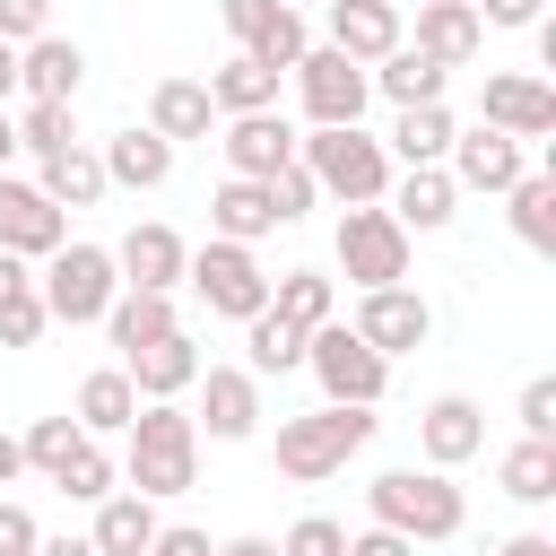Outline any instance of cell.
<instances>
[{
  "label": "cell",
  "instance_id": "cell-5",
  "mask_svg": "<svg viewBox=\"0 0 556 556\" xmlns=\"http://www.w3.org/2000/svg\"><path fill=\"white\" fill-rule=\"evenodd\" d=\"M182 287L217 313V321H252V313H269V269H261V252L252 243H200L191 261H182Z\"/></svg>",
  "mask_w": 556,
  "mask_h": 556
},
{
  "label": "cell",
  "instance_id": "cell-31",
  "mask_svg": "<svg viewBox=\"0 0 556 556\" xmlns=\"http://www.w3.org/2000/svg\"><path fill=\"white\" fill-rule=\"evenodd\" d=\"M269 313L295 321V330H321V321H339V278L330 269H278L269 278Z\"/></svg>",
  "mask_w": 556,
  "mask_h": 556
},
{
  "label": "cell",
  "instance_id": "cell-46",
  "mask_svg": "<svg viewBox=\"0 0 556 556\" xmlns=\"http://www.w3.org/2000/svg\"><path fill=\"white\" fill-rule=\"evenodd\" d=\"M217 17H226V35H235V52H243V43L278 17V0H217Z\"/></svg>",
  "mask_w": 556,
  "mask_h": 556
},
{
  "label": "cell",
  "instance_id": "cell-48",
  "mask_svg": "<svg viewBox=\"0 0 556 556\" xmlns=\"http://www.w3.org/2000/svg\"><path fill=\"white\" fill-rule=\"evenodd\" d=\"M148 556H217V539H208V530H191V521H165V530L148 539Z\"/></svg>",
  "mask_w": 556,
  "mask_h": 556
},
{
  "label": "cell",
  "instance_id": "cell-6",
  "mask_svg": "<svg viewBox=\"0 0 556 556\" xmlns=\"http://www.w3.org/2000/svg\"><path fill=\"white\" fill-rule=\"evenodd\" d=\"M35 295H43L52 321L87 330V321H104V304L122 295V269H113L104 243H61V252L43 261V278H35Z\"/></svg>",
  "mask_w": 556,
  "mask_h": 556
},
{
  "label": "cell",
  "instance_id": "cell-55",
  "mask_svg": "<svg viewBox=\"0 0 556 556\" xmlns=\"http://www.w3.org/2000/svg\"><path fill=\"white\" fill-rule=\"evenodd\" d=\"M217 556H278V539H261V530H243V539H226Z\"/></svg>",
  "mask_w": 556,
  "mask_h": 556
},
{
  "label": "cell",
  "instance_id": "cell-30",
  "mask_svg": "<svg viewBox=\"0 0 556 556\" xmlns=\"http://www.w3.org/2000/svg\"><path fill=\"white\" fill-rule=\"evenodd\" d=\"M70 417H78V434H96V443H104V434H130V417H139L130 374H122V365H96V374L78 382V408H70Z\"/></svg>",
  "mask_w": 556,
  "mask_h": 556
},
{
  "label": "cell",
  "instance_id": "cell-42",
  "mask_svg": "<svg viewBox=\"0 0 556 556\" xmlns=\"http://www.w3.org/2000/svg\"><path fill=\"white\" fill-rule=\"evenodd\" d=\"M261 191H269V208H278V226H295V217H313V200H321L304 165H278V174H269Z\"/></svg>",
  "mask_w": 556,
  "mask_h": 556
},
{
  "label": "cell",
  "instance_id": "cell-17",
  "mask_svg": "<svg viewBox=\"0 0 556 556\" xmlns=\"http://www.w3.org/2000/svg\"><path fill=\"white\" fill-rule=\"evenodd\" d=\"M382 208L400 217V235L417 243V235H443L452 217H460V191H452V174L443 165H400L391 174V191H382Z\"/></svg>",
  "mask_w": 556,
  "mask_h": 556
},
{
  "label": "cell",
  "instance_id": "cell-33",
  "mask_svg": "<svg viewBox=\"0 0 556 556\" xmlns=\"http://www.w3.org/2000/svg\"><path fill=\"white\" fill-rule=\"evenodd\" d=\"M200 87H208V104H217V122H235V113H278V78H269L261 61H243V52H235L226 70H208Z\"/></svg>",
  "mask_w": 556,
  "mask_h": 556
},
{
  "label": "cell",
  "instance_id": "cell-28",
  "mask_svg": "<svg viewBox=\"0 0 556 556\" xmlns=\"http://www.w3.org/2000/svg\"><path fill=\"white\" fill-rule=\"evenodd\" d=\"M35 191H43V200H52L61 217H70V208H96V200H104L113 182H104V156H96V148L78 139V148H61V156H43V174H35Z\"/></svg>",
  "mask_w": 556,
  "mask_h": 556
},
{
  "label": "cell",
  "instance_id": "cell-9",
  "mask_svg": "<svg viewBox=\"0 0 556 556\" xmlns=\"http://www.w3.org/2000/svg\"><path fill=\"white\" fill-rule=\"evenodd\" d=\"M287 78H295V96H304V122H313V130H356V122H365V104H374L365 70H356L348 52H330V43H313Z\"/></svg>",
  "mask_w": 556,
  "mask_h": 556
},
{
  "label": "cell",
  "instance_id": "cell-37",
  "mask_svg": "<svg viewBox=\"0 0 556 556\" xmlns=\"http://www.w3.org/2000/svg\"><path fill=\"white\" fill-rule=\"evenodd\" d=\"M52 486H61L70 504H104V495L122 486V460H113V452H104V443L87 434V443H78V452H70V460L52 469Z\"/></svg>",
  "mask_w": 556,
  "mask_h": 556
},
{
  "label": "cell",
  "instance_id": "cell-25",
  "mask_svg": "<svg viewBox=\"0 0 556 556\" xmlns=\"http://www.w3.org/2000/svg\"><path fill=\"white\" fill-rule=\"evenodd\" d=\"M452 130H460L452 104H408V113L391 122V139H382L391 174H400V165H443V156H452Z\"/></svg>",
  "mask_w": 556,
  "mask_h": 556
},
{
  "label": "cell",
  "instance_id": "cell-52",
  "mask_svg": "<svg viewBox=\"0 0 556 556\" xmlns=\"http://www.w3.org/2000/svg\"><path fill=\"white\" fill-rule=\"evenodd\" d=\"M17 478H26V452H17V434L0 426V486H17Z\"/></svg>",
  "mask_w": 556,
  "mask_h": 556
},
{
  "label": "cell",
  "instance_id": "cell-35",
  "mask_svg": "<svg viewBox=\"0 0 556 556\" xmlns=\"http://www.w3.org/2000/svg\"><path fill=\"white\" fill-rule=\"evenodd\" d=\"M495 486L513 495V504H556V443H539V434H521L504 460H495Z\"/></svg>",
  "mask_w": 556,
  "mask_h": 556
},
{
  "label": "cell",
  "instance_id": "cell-13",
  "mask_svg": "<svg viewBox=\"0 0 556 556\" xmlns=\"http://www.w3.org/2000/svg\"><path fill=\"white\" fill-rule=\"evenodd\" d=\"M200 434L208 443H252L261 434V374H243V365H200Z\"/></svg>",
  "mask_w": 556,
  "mask_h": 556
},
{
  "label": "cell",
  "instance_id": "cell-1",
  "mask_svg": "<svg viewBox=\"0 0 556 556\" xmlns=\"http://www.w3.org/2000/svg\"><path fill=\"white\" fill-rule=\"evenodd\" d=\"M191 478H200V426L182 417V400H139L122 434V486L165 504V495H191Z\"/></svg>",
  "mask_w": 556,
  "mask_h": 556
},
{
  "label": "cell",
  "instance_id": "cell-32",
  "mask_svg": "<svg viewBox=\"0 0 556 556\" xmlns=\"http://www.w3.org/2000/svg\"><path fill=\"white\" fill-rule=\"evenodd\" d=\"M165 330H182L174 321V295H148V287H122L113 304H104V339L130 356V348H148V339H165Z\"/></svg>",
  "mask_w": 556,
  "mask_h": 556
},
{
  "label": "cell",
  "instance_id": "cell-44",
  "mask_svg": "<svg viewBox=\"0 0 556 556\" xmlns=\"http://www.w3.org/2000/svg\"><path fill=\"white\" fill-rule=\"evenodd\" d=\"M513 417H521V434L556 443V374H530V382H521V408H513Z\"/></svg>",
  "mask_w": 556,
  "mask_h": 556
},
{
  "label": "cell",
  "instance_id": "cell-49",
  "mask_svg": "<svg viewBox=\"0 0 556 556\" xmlns=\"http://www.w3.org/2000/svg\"><path fill=\"white\" fill-rule=\"evenodd\" d=\"M478 9V26H539L547 17V0H469Z\"/></svg>",
  "mask_w": 556,
  "mask_h": 556
},
{
  "label": "cell",
  "instance_id": "cell-11",
  "mask_svg": "<svg viewBox=\"0 0 556 556\" xmlns=\"http://www.w3.org/2000/svg\"><path fill=\"white\" fill-rule=\"evenodd\" d=\"M478 122L530 148V139H547V130H556V87H547L539 70H495V78L478 87Z\"/></svg>",
  "mask_w": 556,
  "mask_h": 556
},
{
  "label": "cell",
  "instance_id": "cell-22",
  "mask_svg": "<svg viewBox=\"0 0 556 556\" xmlns=\"http://www.w3.org/2000/svg\"><path fill=\"white\" fill-rule=\"evenodd\" d=\"M478 43H486V26H478V9H469V0H417V52H426V61L469 70V61H478Z\"/></svg>",
  "mask_w": 556,
  "mask_h": 556
},
{
  "label": "cell",
  "instance_id": "cell-29",
  "mask_svg": "<svg viewBox=\"0 0 556 556\" xmlns=\"http://www.w3.org/2000/svg\"><path fill=\"white\" fill-rule=\"evenodd\" d=\"M208 235H217V243H261V235H278V208H269V191L226 174V182L208 191Z\"/></svg>",
  "mask_w": 556,
  "mask_h": 556
},
{
  "label": "cell",
  "instance_id": "cell-50",
  "mask_svg": "<svg viewBox=\"0 0 556 556\" xmlns=\"http://www.w3.org/2000/svg\"><path fill=\"white\" fill-rule=\"evenodd\" d=\"M348 556H417V547H408L400 530H374V521H365V530H348Z\"/></svg>",
  "mask_w": 556,
  "mask_h": 556
},
{
  "label": "cell",
  "instance_id": "cell-16",
  "mask_svg": "<svg viewBox=\"0 0 556 556\" xmlns=\"http://www.w3.org/2000/svg\"><path fill=\"white\" fill-rule=\"evenodd\" d=\"M61 243H70V217H61L35 182H9V174H0V252H9V261H52Z\"/></svg>",
  "mask_w": 556,
  "mask_h": 556
},
{
  "label": "cell",
  "instance_id": "cell-51",
  "mask_svg": "<svg viewBox=\"0 0 556 556\" xmlns=\"http://www.w3.org/2000/svg\"><path fill=\"white\" fill-rule=\"evenodd\" d=\"M495 556H556V539H547V530H513Z\"/></svg>",
  "mask_w": 556,
  "mask_h": 556
},
{
  "label": "cell",
  "instance_id": "cell-36",
  "mask_svg": "<svg viewBox=\"0 0 556 556\" xmlns=\"http://www.w3.org/2000/svg\"><path fill=\"white\" fill-rule=\"evenodd\" d=\"M304 339H313V330H295V321H278V313H252V321H243V374H295V365H304Z\"/></svg>",
  "mask_w": 556,
  "mask_h": 556
},
{
  "label": "cell",
  "instance_id": "cell-10",
  "mask_svg": "<svg viewBox=\"0 0 556 556\" xmlns=\"http://www.w3.org/2000/svg\"><path fill=\"white\" fill-rule=\"evenodd\" d=\"M348 330L391 365V356H408V348H426V339H434V304H426L417 287H365V295H356V313H348Z\"/></svg>",
  "mask_w": 556,
  "mask_h": 556
},
{
  "label": "cell",
  "instance_id": "cell-47",
  "mask_svg": "<svg viewBox=\"0 0 556 556\" xmlns=\"http://www.w3.org/2000/svg\"><path fill=\"white\" fill-rule=\"evenodd\" d=\"M35 539H43V521H35L26 504L0 495V556H35Z\"/></svg>",
  "mask_w": 556,
  "mask_h": 556
},
{
  "label": "cell",
  "instance_id": "cell-4",
  "mask_svg": "<svg viewBox=\"0 0 556 556\" xmlns=\"http://www.w3.org/2000/svg\"><path fill=\"white\" fill-rule=\"evenodd\" d=\"M295 165L313 174V191H330L339 208H374L391 191V156L382 139L356 122V130H295Z\"/></svg>",
  "mask_w": 556,
  "mask_h": 556
},
{
  "label": "cell",
  "instance_id": "cell-39",
  "mask_svg": "<svg viewBox=\"0 0 556 556\" xmlns=\"http://www.w3.org/2000/svg\"><path fill=\"white\" fill-rule=\"evenodd\" d=\"M9 130H17V148H35V156H61V148H78V104H26Z\"/></svg>",
  "mask_w": 556,
  "mask_h": 556
},
{
  "label": "cell",
  "instance_id": "cell-27",
  "mask_svg": "<svg viewBox=\"0 0 556 556\" xmlns=\"http://www.w3.org/2000/svg\"><path fill=\"white\" fill-rule=\"evenodd\" d=\"M443 78H452V70H443V61H426L417 43H400V52H382V61L365 70V87H374V96H391L400 113H408V104H443Z\"/></svg>",
  "mask_w": 556,
  "mask_h": 556
},
{
  "label": "cell",
  "instance_id": "cell-18",
  "mask_svg": "<svg viewBox=\"0 0 556 556\" xmlns=\"http://www.w3.org/2000/svg\"><path fill=\"white\" fill-rule=\"evenodd\" d=\"M321 9H330V35H321V43H330V52H348L356 70H374L382 52H400V43H408V26H400V9H391V0H321Z\"/></svg>",
  "mask_w": 556,
  "mask_h": 556
},
{
  "label": "cell",
  "instance_id": "cell-24",
  "mask_svg": "<svg viewBox=\"0 0 556 556\" xmlns=\"http://www.w3.org/2000/svg\"><path fill=\"white\" fill-rule=\"evenodd\" d=\"M165 521H156V504L148 495H130V486H113L104 504H96V521H87V547L96 556H148V539H156Z\"/></svg>",
  "mask_w": 556,
  "mask_h": 556
},
{
  "label": "cell",
  "instance_id": "cell-58",
  "mask_svg": "<svg viewBox=\"0 0 556 556\" xmlns=\"http://www.w3.org/2000/svg\"><path fill=\"white\" fill-rule=\"evenodd\" d=\"M278 9H321V0H278Z\"/></svg>",
  "mask_w": 556,
  "mask_h": 556
},
{
  "label": "cell",
  "instance_id": "cell-43",
  "mask_svg": "<svg viewBox=\"0 0 556 556\" xmlns=\"http://www.w3.org/2000/svg\"><path fill=\"white\" fill-rule=\"evenodd\" d=\"M43 330H52V313H43V295H35V287L0 304V348H35Z\"/></svg>",
  "mask_w": 556,
  "mask_h": 556
},
{
  "label": "cell",
  "instance_id": "cell-38",
  "mask_svg": "<svg viewBox=\"0 0 556 556\" xmlns=\"http://www.w3.org/2000/svg\"><path fill=\"white\" fill-rule=\"evenodd\" d=\"M304 52H313V35H304V9H278V17H269V26L252 35V43H243V61H261L269 78H287V70H295Z\"/></svg>",
  "mask_w": 556,
  "mask_h": 556
},
{
  "label": "cell",
  "instance_id": "cell-57",
  "mask_svg": "<svg viewBox=\"0 0 556 556\" xmlns=\"http://www.w3.org/2000/svg\"><path fill=\"white\" fill-rule=\"evenodd\" d=\"M9 156H17V130H9V113H0V174H9Z\"/></svg>",
  "mask_w": 556,
  "mask_h": 556
},
{
  "label": "cell",
  "instance_id": "cell-56",
  "mask_svg": "<svg viewBox=\"0 0 556 556\" xmlns=\"http://www.w3.org/2000/svg\"><path fill=\"white\" fill-rule=\"evenodd\" d=\"M17 96V43H0V104Z\"/></svg>",
  "mask_w": 556,
  "mask_h": 556
},
{
  "label": "cell",
  "instance_id": "cell-59",
  "mask_svg": "<svg viewBox=\"0 0 556 556\" xmlns=\"http://www.w3.org/2000/svg\"><path fill=\"white\" fill-rule=\"evenodd\" d=\"M391 9H400V0H391Z\"/></svg>",
  "mask_w": 556,
  "mask_h": 556
},
{
  "label": "cell",
  "instance_id": "cell-34",
  "mask_svg": "<svg viewBox=\"0 0 556 556\" xmlns=\"http://www.w3.org/2000/svg\"><path fill=\"white\" fill-rule=\"evenodd\" d=\"M504 217H513V235L530 243V252H556V174H521L513 191H504Z\"/></svg>",
  "mask_w": 556,
  "mask_h": 556
},
{
  "label": "cell",
  "instance_id": "cell-15",
  "mask_svg": "<svg viewBox=\"0 0 556 556\" xmlns=\"http://www.w3.org/2000/svg\"><path fill=\"white\" fill-rule=\"evenodd\" d=\"M217 148H226L235 182H269L278 165H295V122L287 113H235V122H217Z\"/></svg>",
  "mask_w": 556,
  "mask_h": 556
},
{
  "label": "cell",
  "instance_id": "cell-41",
  "mask_svg": "<svg viewBox=\"0 0 556 556\" xmlns=\"http://www.w3.org/2000/svg\"><path fill=\"white\" fill-rule=\"evenodd\" d=\"M278 556H348V530H339L330 513H304V521H287Z\"/></svg>",
  "mask_w": 556,
  "mask_h": 556
},
{
  "label": "cell",
  "instance_id": "cell-19",
  "mask_svg": "<svg viewBox=\"0 0 556 556\" xmlns=\"http://www.w3.org/2000/svg\"><path fill=\"white\" fill-rule=\"evenodd\" d=\"M78 87H87V52H78L70 35L17 43V96H26V104H78Z\"/></svg>",
  "mask_w": 556,
  "mask_h": 556
},
{
  "label": "cell",
  "instance_id": "cell-45",
  "mask_svg": "<svg viewBox=\"0 0 556 556\" xmlns=\"http://www.w3.org/2000/svg\"><path fill=\"white\" fill-rule=\"evenodd\" d=\"M52 35V0H0V43H35Z\"/></svg>",
  "mask_w": 556,
  "mask_h": 556
},
{
  "label": "cell",
  "instance_id": "cell-40",
  "mask_svg": "<svg viewBox=\"0 0 556 556\" xmlns=\"http://www.w3.org/2000/svg\"><path fill=\"white\" fill-rule=\"evenodd\" d=\"M78 443H87V434H78V417H35V426L17 434V452H26V469H43V478H52V469H61V460H70Z\"/></svg>",
  "mask_w": 556,
  "mask_h": 556
},
{
  "label": "cell",
  "instance_id": "cell-14",
  "mask_svg": "<svg viewBox=\"0 0 556 556\" xmlns=\"http://www.w3.org/2000/svg\"><path fill=\"white\" fill-rule=\"evenodd\" d=\"M486 452V408L469 400V391H434L426 408H417V460L426 469H460V460H478Z\"/></svg>",
  "mask_w": 556,
  "mask_h": 556
},
{
  "label": "cell",
  "instance_id": "cell-54",
  "mask_svg": "<svg viewBox=\"0 0 556 556\" xmlns=\"http://www.w3.org/2000/svg\"><path fill=\"white\" fill-rule=\"evenodd\" d=\"M26 287H35V278H26V261H9V252H0V304H9V295H26Z\"/></svg>",
  "mask_w": 556,
  "mask_h": 556
},
{
  "label": "cell",
  "instance_id": "cell-7",
  "mask_svg": "<svg viewBox=\"0 0 556 556\" xmlns=\"http://www.w3.org/2000/svg\"><path fill=\"white\" fill-rule=\"evenodd\" d=\"M330 261H339V278H348L356 295H365V287H408V235H400V217H391L382 200L339 217Z\"/></svg>",
  "mask_w": 556,
  "mask_h": 556
},
{
  "label": "cell",
  "instance_id": "cell-3",
  "mask_svg": "<svg viewBox=\"0 0 556 556\" xmlns=\"http://www.w3.org/2000/svg\"><path fill=\"white\" fill-rule=\"evenodd\" d=\"M374 443V408H304V417H278V443H269V460H278V478H295V486H321V478H339L356 452Z\"/></svg>",
  "mask_w": 556,
  "mask_h": 556
},
{
  "label": "cell",
  "instance_id": "cell-12",
  "mask_svg": "<svg viewBox=\"0 0 556 556\" xmlns=\"http://www.w3.org/2000/svg\"><path fill=\"white\" fill-rule=\"evenodd\" d=\"M443 174H452V191H495V200H504V191L530 174V148L504 139V130H486V122H469V130H452Z\"/></svg>",
  "mask_w": 556,
  "mask_h": 556
},
{
  "label": "cell",
  "instance_id": "cell-26",
  "mask_svg": "<svg viewBox=\"0 0 556 556\" xmlns=\"http://www.w3.org/2000/svg\"><path fill=\"white\" fill-rule=\"evenodd\" d=\"M96 156H104V182H113V191H156V182L174 174V148H165L148 122H139V130H113Z\"/></svg>",
  "mask_w": 556,
  "mask_h": 556
},
{
  "label": "cell",
  "instance_id": "cell-2",
  "mask_svg": "<svg viewBox=\"0 0 556 556\" xmlns=\"http://www.w3.org/2000/svg\"><path fill=\"white\" fill-rule=\"evenodd\" d=\"M365 513H374V530H400L408 547L460 539V521H469L452 469H382V478L365 486Z\"/></svg>",
  "mask_w": 556,
  "mask_h": 556
},
{
  "label": "cell",
  "instance_id": "cell-8",
  "mask_svg": "<svg viewBox=\"0 0 556 556\" xmlns=\"http://www.w3.org/2000/svg\"><path fill=\"white\" fill-rule=\"evenodd\" d=\"M304 374L321 382V400H330V408H374V400L391 391V365H382L348 321H321V330L304 339Z\"/></svg>",
  "mask_w": 556,
  "mask_h": 556
},
{
  "label": "cell",
  "instance_id": "cell-23",
  "mask_svg": "<svg viewBox=\"0 0 556 556\" xmlns=\"http://www.w3.org/2000/svg\"><path fill=\"white\" fill-rule=\"evenodd\" d=\"M148 130H156L165 148H182V139H217V104H208V87H200V78H156V87H148Z\"/></svg>",
  "mask_w": 556,
  "mask_h": 556
},
{
  "label": "cell",
  "instance_id": "cell-20",
  "mask_svg": "<svg viewBox=\"0 0 556 556\" xmlns=\"http://www.w3.org/2000/svg\"><path fill=\"white\" fill-rule=\"evenodd\" d=\"M182 261H191V243L174 235V226H130L122 243H113V269H122V287H148V295H174L182 287Z\"/></svg>",
  "mask_w": 556,
  "mask_h": 556
},
{
  "label": "cell",
  "instance_id": "cell-21",
  "mask_svg": "<svg viewBox=\"0 0 556 556\" xmlns=\"http://www.w3.org/2000/svg\"><path fill=\"white\" fill-rule=\"evenodd\" d=\"M200 348H191V330H165V339H148V348H130L122 356V374H130V391L139 400H182L191 382H200Z\"/></svg>",
  "mask_w": 556,
  "mask_h": 556
},
{
  "label": "cell",
  "instance_id": "cell-53",
  "mask_svg": "<svg viewBox=\"0 0 556 556\" xmlns=\"http://www.w3.org/2000/svg\"><path fill=\"white\" fill-rule=\"evenodd\" d=\"M35 556H96L87 530H61V539H35Z\"/></svg>",
  "mask_w": 556,
  "mask_h": 556
}]
</instances>
